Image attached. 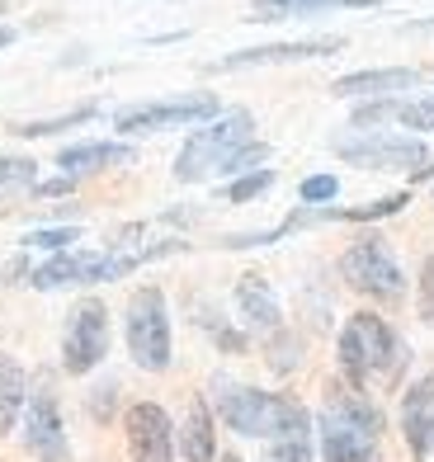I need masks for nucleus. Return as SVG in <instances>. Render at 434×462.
<instances>
[{
  "instance_id": "1",
  "label": "nucleus",
  "mask_w": 434,
  "mask_h": 462,
  "mask_svg": "<svg viewBox=\"0 0 434 462\" xmlns=\"http://www.w3.org/2000/svg\"><path fill=\"white\" fill-rule=\"evenodd\" d=\"M340 368L349 377V387H392L406 368V345L397 340L383 317L374 311H355L340 330Z\"/></svg>"
},
{
  "instance_id": "2",
  "label": "nucleus",
  "mask_w": 434,
  "mask_h": 462,
  "mask_svg": "<svg viewBox=\"0 0 434 462\" xmlns=\"http://www.w3.org/2000/svg\"><path fill=\"white\" fill-rule=\"evenodd\" d=\"M321 462H374L383 439V411L364 392H330L321 406Z\"/></svg>"
},
{
  "instance_id": "3",
  "label": "nucleus",
  "mask_w": 434,
  "mask_h": 462,
  "mask_svg": "<svg viewBox=\"0 0 434 462\" xmlns=\"http://www.w3.org/2000/svg\"><path fill=\"white\" fill-rule=\"evenodd\" d=\"M217 415L226 420V430H236L245 439H279L312 420L293 396H274V392L236 387V383H217Z\"/></svg>"
},
{
  "instance_id": "4",
  "label": "nucleus",
  "mask_w": 434,
  "mask_h": 462,
  "mask_svg": "<svg viewBox=\"0 0 434 462\" xmlns=\"http://www.w3.org/2000/svg\"><path fill=\"white\" fill-rule=\"evenodd\" d=\"M251 128H255V118L245 114V109H232V114L213 118L208 128H199L189 142H184V152L175 161V180L199 184V180H208V175H222V165L232 161L245 142H251Z\"/></svg>"
},
{
  "instance_id": "5",
  "label": "nucleus",
  "mask_w": 434,
  "mask_h": 462,
  "mask_svg": "<svg viewBox=\"0 0 434 462\" xmlns=\"http://www.w3.org/2000/svg\"><path fill=\"white\" fill-rule=\"evenodd\" d=\"M123 335H128V354L137 368H147V373L171 368V311H165L161 288H137L128 298Z\"/></svg>"
},
{
  "instance_id": "6",
  "label": "nucleus",
  "mask_w": 434,
  "mask_h": 462,
  "mask_svg": "<svg viewBox=\"0 0 434 462\" xmlns=\"http://www.w3.org/2000/svg\"><path fill=\"white\" fill-rule=\"evenodd\" d=\"M336 156L364 171H411L425 180L434 171L429 146L416 137H392V133H355V137H336Z\"/></svg>"
},
{
  "instance_id": "7",
  "label": "nucleus",
  "mask_w": 434,
  "mask_h": 462,
  "mask_svg": "<svg viewBox=\"0 0 434 462\" xmlns=\"http://www.w3.org/2000/svg\"><path fill=\"white\" fill-rule=\"evenodd\" d=\"M340 274L349 288L368 292V298H383V302H397L406 292V279H402V264L392 260V250L378 241V236H364L355 241L340 255Z\"/></svg>"
},
{
  "instance_id": "8",
  "label": "nucleus",
  "mask_w": 434,
  "mask_h": 462,
  "mask_svg": "<svg viewBox=\"0 0 434 462\" xmlns=\"http://www.w3.org/2000/svg\"><path fill=\"white\" fill-rule=\"evenodd\" d=\"M105 354H109V311L99 298H86L76 302L67 335H61V364H67V373L80 377L105 364Z\"/></svg>"
},
{
  "instance_id": "9",
  "label": "nucleus",
  "mask_w": 434,
  "mask_h": 462,
  "mask_svg": "<svg viewBox=\"0 0 434 462\" xmlns=\"http://www.w3.org/2000/svg\"><path fill=\"white\" fill-rule=\"evenodd\" d=\"M217 95H180V99H156V104H137L114 118L118 133H165V128H189V123H208L217 118Z\"/></svg>"
},
{
  "instance_id": "10",
  "label": "nucleus",
  "mask_w": 434,
  "mask_h": 462,
  "mask_svg": "<svg viewBox=\"0 0 434 462\" xmlns=\"http://www.w3.org/2000/svg\"><path fill=\"white\" fill-rule=\"evenodd\" d=\"M24 444L38 462H67V430H61V411H57V396L48 383H38L24 402Z\"/></svg>"
},
{
  "instance_id": "11",
  "label": "nucleus",
  "mask_w": 434,
  "mask_h": 462,
  "mask_svg": "<svg viewBox=\"0 0 434 462\" xmlns=\"http://www.w3.org/2000/svg\"><path fill=\"white\" fill-rule=\"evenodd\" d=\"M123 430H128V453L133 462H171L175 457V430L171 415L156 402H137L123 415Z\"/></svg>"
},
{
  "instance_id": "12",
  "label": "nucleus",
  "mask_w": 434,
  "mask_h": 462,
  "mask_svg": "<svg viewBox=\"0 0 434 462\" xmlns=\"http://www.w3.org/2000/svg\"><path fill=\"white\" fill-rule=\"evenodd\" d=\"M345 38H307V43H270V48H245V52H226L213 61V71H241V67H274V61H307V57H330L340 52Z\"/></svg>"
},
{
  "instance_id": "13",
  "label": "nucleus",
  "mask_w": 434,
  "mask_h": 462,
  "mask_svg": "<svg viewBox=\"0 0 434 462\" xmlns=\"http://www.w3.org/2000/svg\"><path fill=\"white\" fill-rule=\"evenodd\" d=\"M402 434H406L411 453L420 462L434 453V377H420V383L402 396Z\"/></svg>"
},
{
  "instance_id": "14",
  "label": "nucleus",
  "mask_w": 434,
  "mask_h": 462,
  "mask_svg": "<svg viewBox=\"0 0 434 462\" xmlns=\"http://www.w3.org/2000/svg\"><path fill=\"white\" fill-rule=\"evenodd\" d=\"M137 152L123 142H80V146H67L57 156L61 175L67 180H80V175H95V171H109V165H133Z\"/></svg>"
},
{
  "instance_id": "15",
  "label": "nucleus",
  "mask_w": 434,
  "mask_h": 462,
  "mask_svg": "<svg viewBox=\"0 0 434 462\" xmlns=\"http://www.w3.org/2000/svg\"><path fill=\"white\" fill-rule=\"evenodd\" d=\"M236 311H241V321L251 330H279V302H274L270 283H264L260 274H241V283H236Z\"/></svg>"
},
{
  "instance_id": "16",
  "label": "nucleus",
  "mask_w": 434,
  "mask_h": 462,
  "mask_svg": "<svg viewBox=\"0 0 434 462\" xmlns=\"http://www.w3.org/2000/svg\"><path fill=\"white\" fill-rule=\"evenodd\" d=\"M420 80V71L411 67H383V71H355V76H340L336 95H392V90H411Z\"/></svg>"
},
{
  "instance_id": "17",
  "label": "nucleus",
  "mask_w": 434,
  "mask_h": 462,
  "mask_svg": "<svg viewBox=\"0 0 434 462\" xmlns=\"http://www.w3.org/2000/svg\"><path fill=\"white\" fill-rule=\"evenodd\" d=\"M180 448H184V462H213V457H217L213 415H208V406H203V402H194V406H189V415H184Z\"/></svg>"
},
{
  "instance_id": "18",
  "label": "nucleus",
  "mask_w": 434,
  "mask_h": 462,
  "mask_svg": "<svg viewBox=\"0 0 434 462\" xmlns=\"http://www.w3.org/2000/svg\"><path fill=\"white\" fill-rule=\"evenodd\" d=\"M383 5V0H255L251 19H302L317 10H368Z\"/></svg>"
},
{
  "instance_id": "19",
  "label": "nucleus",
  "mask_w": 434,
  "mask_h": 462,
  "mask_svg": "<svg viewBox=\"0 0 434 462\" xmlns=\"http://www.w3.org/2000/svg\"><path fill=\"white\" fill-rule=\"evenodd\" d=\"M24 402H29L24 368H19L10 354H0V434L14 430V420H19V411H24Z\"/></svg>"
},
{
  "instance_id": "20",
  "label": "nucleus",
  "mask_w": 434,
  "mask_h": 462,
  "mask_svg": "<svg viewBox=\"0 0 434 462\" xmlns=\"http://www.w3.org/2000/svg\"><path fill=\"white\" fill-rule=\"evenodd\" d=\"M264 462H312V420L298 425V430H288V434H279V439H270Z\"/></svg>"
},
{
  "instance_id": "21",
  "label": "nucleus",
  "mask_w": 434,
  "mask_h": 462,
  "mask_svg": "<svg viewBox=\"0 0 434 462\" xmlns=\"http://www.w3.org/2000/svg\"><path fill=\"white\" fill-rule=\"evenodd\" d=\"M38 165L24 156H0V194H19V189H33Z\"/></svg>"
},
{
  "instance_id": "22",
  "label": "nucleus",
  "mask_w": 434,
  "mask_h": 462,
  "mask_svg": "<svg viewBox=\"0 0 434 462\" xmlns=\"http://www.w3.org/2000/svg\"><path fill=\"white\" fill-rule=\"evenodd\" d=\"M274 184V171H255V175H241L232 189H226V203H251V199H260L264 189Z\"/></svg>"
},
{
  "instance_id": "23",
  "label": "nucleus",
  "mask_w": 434,
  "mask_h": 462,
  "mask_svg": "<svg viewBox=\"0 0 434 462\" xmlns=\"http://www.w3.org/2000/svg\"><path fill=\"white\" fill-rule=\"evenodd\" d=\"M406 208V194H387L378 203H368V208H349V213H340L345 222H374V217H392V213H402Z\"/></svg>"
},
{
  "instance_id": "24",
  "label": "nucleus",
  "mask_w": 434,
  "mask_h": 462,
  "mask_svg": "<svg viewBox=\"0 0 434 462\" xmlns=\"http://www.w3.org/2000/svg\"><path fill=\"white\" fill-rule=\"evenodd\" d=\"M397 123L416 133H429L434 128V99H411V104H397Z\"/></svg>"
},
{
  "instance_id": "25",
  "label": "nucleus",
  "mask_w": 434,
  "mask_h": 462,
  "mask_svg": "<svg viewBox=\"0 0 434 462\" xmlns=\"http://www.w3.org/2000/svg\"><path fill=\"white\" fill-rule=\"evenodd\" d=\"M86 118H95V109L86 104V109H76V114H61V118H43V123H24V137H48V133H61V128H71V123H86Z\"/></svg>"
},
{
  "instance_id": "26",
  "label": "nucleus",
  "mask_w": 434,
  "mask_h": 462,
  "mask_svg": "<svg viewBox=\"0 0 434 462\" xmlns=\"http://www.w3.org/2000/svg\"><path fill=\"white\" fill-rule=\"evenodd\" d=\"M71 241H76V226H48V231H29L24 236V245H38V250H71Z\"/></svg>"
},
{
  "instance_id": "27",
  "label": "nucleus",
  "mask_w": 434,
  "mask_h": 462,
  "mask_svg": "<svg viewBox=\"0 0 434 462\" xmlns=\"http://www.w3.org/2000/svg\"><path fill=\"white\" fill-rule=\"evenodd\" d=\"M298 194H302V203H330V199H336L340 194V180L336 175H312V180H302V189H298Z\"/></svg>"
},
{
  "instance_id": "28",
  "label": "nucleus",
  "mask_w": 434,
  "mask_h": 462,
  "mask_svg": "<svg viewBox=\"0 0 434 462\" xmlns=\"http://www.w3.org/2000/svg\"><path fill=\"white\" fill-rule=\"evenodd\" d=\"M260 161H270V146H264V142H245L241 152L222 165V175H241V171H251V165H260Z\"/></svg>"
},
{
  "instance_id": "29",
  "label": "nucleus",
  "mask_w": 434,
  "mask_h": 462,
  "mask_svg": "<svg viewBox=\"0 0 434 462\" xmlns=\"http://www.w3.org/2000/svg\"><path fill=\"white\" fill-rule=\"evenodd\" d=\"M420 317L434 326V255H429L425 269H420Z\"/></svg>"
},
{
  "instance_id": "30",
  "label": "nucleus",
  "mask_w": 434,
  "mask_h": 462,
  "mask_svg": "<svg viewBox=\"0 0 434 462\" xmlns=\"http://www.w3.org/2000/svg\"><path fill=\"white\" fill-rule=\"evenodd\" d=\"M71 189V180H52V184H33V194L38 199H52V194H67Z\"/></svg>"
},
{
  "instance_id": "31",
  "label": "nucleus",
  "mask_w": 434,
  "mask_h": 462,
  "mask_svg": "<svg viewBox=\"0 0 434 462\" xmlns=\"http://www.w3.org/2000/svg\"><path fill=\"white\" fill-rule=\"evenodd\" d=\"M411 33H434V19H416V24H411Z\"/></svg>"
},
{
  "instance_id": "32",
  "label": "nucleus",
  "mask_w": 434,
  "mask_h": 462,
  "mask_svg": "<svg viewBox=\"0 0 434 462\" xmlns=\"http://www.w3.org/2000/svg\"><path fill=\"white\" fill-rule=\"evenodd\" d=\"M14 43V29H0V48H10Z\"/></svg>"
},
{
  "instance_id": "33",
  "label": "nucleus",
  "mask_w": 434,
  "mask_h": 462,
  "mask_svg": "<svg viewBox=\"0 0 434 462\" xmlns=\"http://www.w3.org/2000/svg\"><path fill=\"white\" fill-rule=\"evenodd\" d=\"M226 462H241V457H226Z\"/></svg>"
},
{
  "instance_id": "34",
  "label": "nucleus",
  "mask_w": 434,
  "mask_h": 462,
  "mask_svg": "<svg viewBox=\"0 0 434 462\" xmlns=\"http://www.w3.org/2000/svg\"><path fill=\"white\" fill-rule=\"evenodd\" d=\"M0 10H5V0H0Z\"/></svg>"
},
{
  "instance_id": "35",
  "label": "nucleus",
  "mask_w": 434,
  "mask_h": 462,
  "mask_svg": "<svg viewBox=\"0 0 434 462\" xmlns=\"http://www.w3.org/2000/svg\"><path fill=\"white\" fill-rule=\"evenodd\" d=\"M429 76H434V71H429Z\"/></svg>"
}]
</instances>
